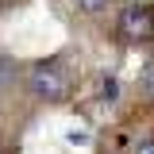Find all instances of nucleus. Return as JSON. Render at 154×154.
Segmentation results:
<instances>
[{
  "label": "nucleus",
  "instance_id": "6",
  "mask_svg": "<svg viewBox=\"0 0 154 154\" xmlns=\"http://www.w3.org/2000/svg\"><path fill=\"white\" fill-rule=\"evenodd\" d=\"M116 93H119V89H116V81H112V77H108V81H104V96H108V100H112Z\"/></svg>",
  "mask_w": 154,
  "mask_h": 154
},
{
  "label": "nucleus",
  "instance_id": "3",
  "mask_svg": "<svg viewBox=\"0 0 154 154\" xmlns=\"http://www.w3.org/2000/svg\"><path fill=\"white\" fill-rule=\"evenodd\" d=\"M139 85H143L146 93H154V62H146V66H143V73H139Z\"/></svg>",
  "mask_w": 154,
  "mask_h": 154
},
{
  "label": "nucleus",
  "instance_id": "2",
  "mask_svg": "<svg viewBox=\"0 0 154 154\" xmlns=\"http://www.w3.org/2000/svg\"><path fill=\"white\" fill-rule=\"evenodd\" d=\"M119 35L127 42H143V38L154 35V12L146 4H127L119 12Z\"/></svg>",
  "mask_w": 154,
  "mask_h": 154
},
{
  "label": "nucleus",
  "instance_id": "5",
  "mask_svg": "<svg viewBox=\"0 0 154 154\" xmlns=\"http://www.w3.org/2000/svg\"><path fill=\"white\" fill-rule=\"evenodd\" d=\"M8 77H12V62H8V58H0V89L8 85Z\"/></svg>",
  "mask_w": 154,
  "mask_h": 154
},
{
  "label": "nucleus",
  "instance_id": "4",
  "mask_svg": "<svg viewBox=\"0 0 154 154\" xmlns=\"http://www.w3.org/2000/svg\"><path fill=\"white\" fill-rule=\"evenodd\" d=\"M104 4H108V0H77V8H81V12H100Z\"/></svg>",
  "mask_w": 154,
  "mask_h": 154
},
{
  "label": "nucleus",
  "instance_id": "8",
  "mask_svg": "<svg viewBox=\"0 0 154 154\" xmlns=\"http://www.w3.org/2000/svg\"><path fill=\"white\" fill-rule=\"evenodd\" d=\"M0 154H4V150H0Z\"/></svg>",
  "mask_w": 154,
  "mask_h": 154
},
{
  "label": "nucleus",
  "instance_id": "7",
  "mask_svg": "<svg viewBox=\"0 0 154 154\" xmlns=\"http://www.w3.org/2000/svg\"><path fill=\"white\" fill-rule=\"evenodd\" d=\"M135 154H154V143H143V146H139Z\"/></svg>",
  "mask_w": 154,
  "mask_h": 154
},
{
  "label": "nucleus",
  "instance_id": "1",
  "mask_svg": "<svg viewBox=\"0 0 154 154\" xmlns=\"http://www.w3.org/2000/svg\"><path fill=\"white\" fill-rule=\"evenodd\" d=\"M69 89V73L62 62H42L31 69V93L42 96V100H62Z\"/></svg>",
  "mask_w": 154,
  "mask_h": 154
}]
</instances>
